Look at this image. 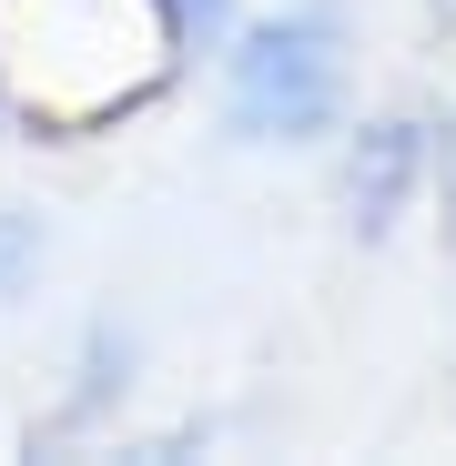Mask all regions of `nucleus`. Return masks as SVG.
I'll return each instance as SVG.
<instances>
[{
	"label": "nucleus",
	"mask_w": 456,
	"mask_h": 466,
	"mask_svg": "<svg viewBox=\"0 0 456 466\" xmlns=\"http://www.w3.org/2000/svg\"><path fill=\"white\" fill-rule=\"evenodd\" d=\"M223 51V132L244 152H315L355 112V31L335 0H274V11L234 21L213 41Z\"/></svg>",
	"instance_id": "f257e3e1"
},
{
	"label": "nucleus",
	"mask_w": 456,
	"mask_h": 466,
	"mask_svg": "<svg viewBox=\"0 0 456 466\" xmlns=\"http://www.w3.org/2000/svg\"><path fill=\"white\" fill-rule=\"evenodd\" d=\"M335 142H345V163H335L345 233L386 244V233L416 213V193H436V122H416V112H375V122H355V112H345Z\"/></svg>",
	"instance_id": "f03ea898"
},
{
	"label": "nucleus",
	"mask_w": 456,
	"mask_h": 466,
	"mask_svg": "<svg viewBox=\"0 0 456 466\" xmlns=\"http://www.w3.org/2000/svg\"><path fill=\"white\" fill-rule=\"evenodd\" d=\"M41 264H51V223L31 203H0V304H21L41 284Z\"/></svg>",
	"instance_id": "7ed1b4c3"
},
{
	"label": "nucleus",
	"mask_w": 456,
	"mask_h": 466,
	"mask_svg": "<svg viewBox=\"0 0 456 466\" xmlns=\"http://www.w3.org/2000/svg\"><path fill=\"white\" fill-rule=\"evenodd\" d=\"M152 21H163L173 61H193V51H213L223 31H234V0H152Z\"/></svg>",
	"instance_id": "20e7f679"
},
{
	"label": "nucleus",
	"mask_w": 456,
	"mask_h": 466,
	"mask_svg": "<svg viewBox=\"0 0 456 466\" xmlns=\"http://www.w3.org/2000/svg\"><path fill=\"white\" fill-rule=\"evenodd\" d=\"M436 193H446V213H456V122H436Z\"/></svg>",
	"instance_id": "39448f33"
},
{
	"label": "nucleus",
	"mask_w": 456,
	"mask_h": 466,
	"mask_svg": "<svg viewBox=\"0 0 456 466\" xmlns=\"http://www.w3.org/2000/svg\"><path fill=\"white\" fill-rule=\"evenodd\" d=\"M426 11H436V21H446V31H456V0H426Z\"/></svg>",
	"instance_id": "423d86ee"
}]
</instances>
